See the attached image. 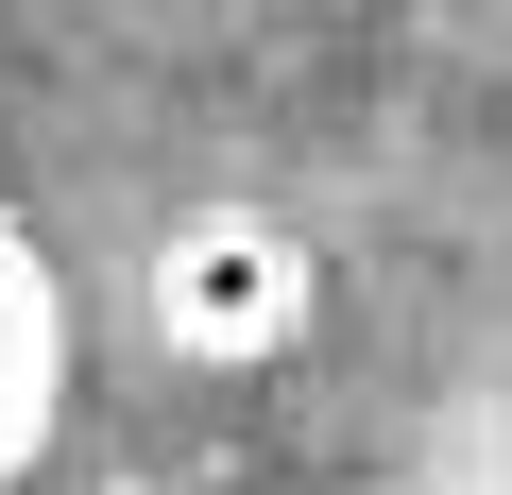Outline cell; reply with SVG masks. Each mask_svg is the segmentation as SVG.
Wrapping results in <instances>:
<instances>
[{
    "label": "cell",
    "mask_w": 512,
    "mask_h": 495,
    "mask_svg": "<svg viewBox=\"0 0 512 495\" xmlns=\"http://www.w3.org/2000/svg\"><path fill=\"white\" fill-rule=\"evenodd\" d=\"M52 393V274L0 239V444H18V410Z\"/></svg>",
    "instance_id": "6da1fadb"
}]
</instances>
